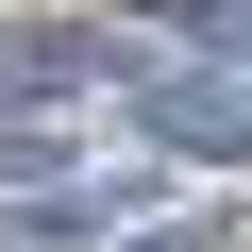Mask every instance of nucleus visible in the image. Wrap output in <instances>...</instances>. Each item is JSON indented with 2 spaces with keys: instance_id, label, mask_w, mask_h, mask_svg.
I'll return each mask as SVG.
<instances>
[{
  "instance_id": "f03ea898",
  "label": "nucleus",
  "mask_w": 252,
  "mask_h": 252,
  "mask_svg": "<svg viewBox=\"0 0 252 252\" xmlns=\"http://www.w3.org/2000/svg\"><path fill=\"white\" fill-rule=\"evenodd\" d=\"M101 84H135L118 34H17V51H0V118H67V101H101Z\"/></svg>"
},
{
  "instance_id": "f257e3e1",
  "label": "nucleus",
  "mask_w": 252,
  "mask_h": 252,
  "mask_svg": "<svg viewBox=\"0 0 252 252\" xmlns=\"http://www.w3.org/2000/svg\"><path fill=\"white\" fill-rule=\"evenodd\" d=\"M118 101H135L152 152H219V168H252V51H152Z\"/></svg>"
}]
</instances>
